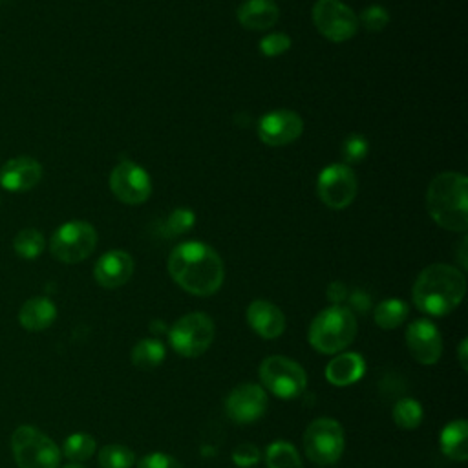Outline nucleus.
Instances as JSON below:
<instances>
[{
    "instance_id": "nucleus-37",
    "label": "nucleus",
    "mask_w": 468,
    "mask_h": 468,
    "mask_svg": "<svg viewBox=\"0 0 468 468\" xmlns=\"http://www.w3.org/2000/svg\"><path fill=\"white\" fill-rule=\"evenodd\" d=\"M349 305L360 313H366L371 307V298L364 291H355L349 296Z\"/></svg>"
},
{
    "instance_id": "nucleus-38",
    "label": "nucleus",
    "mask_w": 468,
    "mask_h": 468,
    "mask_svg": "<svg viewBox=\"0 0 468 468\" xmlns=\"http://www.w3.org/2000/svg\"><path fill=\"white\" fill-rule=\"evenodd\" d=\"M466 353H468V340L464 338V340L461 342V346H459V364H461V367H463V369H466V367H468Z\"/></svg>"
},
{
    "instance_id": "nucleus-23",
    "label": "nucleus",
    "mask_w": 468,
    "mask_h": 468,
    "mask_svg": "<svg viewBox=\"0 0 468 468\" xmlns=\"http://www.w3.org/2000/svg\"><path fill=\"white\" fill-rule=\"evenodd\" d=\"M166 356V351H165V346L161 340L157 338H143L139 340L133 349H132V362L135 367L143 369V371H150V369H155L157 366L163 364Z\"/></svg>"
},
{
    "instance_id": "nucleus-15",
    "label": "nucleus",
    "mask_w": 468,
    "mask_h": 468,
    "mask_svg": "<svg viewBox=\"0 0 468 468\" xmlns=\"http://www.w3.org/2000/svg\"><path fill=\"white\" fill-rule=\"evenodd\" d=\"M303 132L302 117L292 110H274L258 122V137L269 146H285L294 143Z\"/></svg>"
},
{
    "instance_id": "nucleus-19",
    "label": "nucleus",
    "mask_w": 468,
    "mask_h": 468,
    "mask_svg": "<svg viewBox=\"0 0 468 468\" xmlns=\"http://www.w3.org/2000/svg\"><path fill=\"white\" fill-rule=\"evenodd\" d=\"M366 371V362L362 355L346 351L338 353L327 366H325V378L329 384L344 388L349 384H355L356 380L362 378Z\"/></svg>"
},
{
    "instance_id": "nucleus-2",
    "label": "nucleus",
    "mask_w": 468,
    "mask_h": 468,
    "mask_svg": "<svg viewBox=\"0 0 468 468\" xmlns=\"http://www.w3.org/2000/svg\"><path fill=\"white\" fill-rule=\"evenodd\" d=\"M464 291L466 280L463 271L448 263H433L420 271L411 296L419 311L431 316H444L463 302Z\"/></svg>"
},
{
    "instance_id": "nucleus-20",
    "label": "nucleus",
    "mask_w": 468,
    "mask_h": 468,
    "mask_svg": "<svg viewBox=\"0 0 468 468\" xmlns=\"http://www.w3.org/2000/svg\"><path fill=\"white\" fill-rule=\"evenodd\" d=\"M278 16V5L272 0H245L238 7L239 24L250 31H263L272 27Z\"/></svg>"
},
{
    "instance_id": "nucleus-29",
    "label": "nucleus",
    "mask_w": 468,
    "mask_h": 468,
    "mask_svg": "<svg viewBox=\"0 0 468 468\" xmlns=\"http://www.w3.org/2000/svg\"><path fill=\"white\" fill-rule=\"evenodd\" d=\"M97 461H99L101 468H132L135 455L128 446L106 444L99 452Z\"/></svg>"
},
{
    "instance_id": "nucleus-3",
    "label": "nucleus",
    "mask_w": 468,
    "mask_h": 468,
    "mask_svg": "<svg viewBox=\"0 0 468 468\" xmlns=\"http://www.w3.org/2000/svg\"><path fill=\"white\" fill-rule=\"evenodd\" d=\"M426 210L442 229L464 232L468 229V179L459 172L435 176L426 192Z\"/></svg>"
},
{
    "instance_id": "nucleus-16",
    "label": "nucleus",
    "mask_w": 468,
    "mask_h": 468,
    "mask_svg": "<svg viewBox=\"0 0 468 468\" xmlns=\"http://www.w3.org/2000/svg\"><path fill=\"white\" fill-rule=\"evenodd\" d=\"M42 179V165L27 155L9 159L0 166V185L11 192H26Z\"/></svg>"
},
{
    "instance_id": "nucleus-7",
    "label": "nucleus",
    "mask_w": 468,
    "mask_h": 468,
    "mask_svg": "<svg viewBox=\"0 0 468 468\" xmlns=\"http://www.w3.org/2000/svg\"><path fill=\"white\" fill-rule=\"evenodd\" d=\"M258 375L267 391L285 400L300 397L307 386V375L303 367L298 362L280 355L267 356L260 364Z\"/></svg>"
},
{
    "instance_id": "nucleus-32",
    "label": "nucleus",
    "mask_w": 468,
    "mask_h": 468,
    "mask_svg": "<svg viewBox=\"0 0 468 468\" xmlns=\"http://www.w3.org/2000/svg\"><path fill=\"white\" fill-rule=\"evenodd\" d=\"M258 46H260V53L263 57H278V55H283L291 48V38L287 33L278 31V33L265 35Z\"/></svg>"
},
{
    "instance_id": "nucleus-8",
    "label": "nucleus",
    "mask_w": 468,
    "mask_h": 468,
    "mask_svg": "<svg viewBox=\"0 0 468 468\" xmlns=\"http://www.w3.org/2000/svg\"><path fill=\"white\" fill-rule=\"evenodd\" d=\"M214 333V322L208 314L188 313L168 329V340L176 353L194 358L203 355L210 347Z\"/></svg>"
},
{
    "instance_id": "nucleus-39",
    "label": "nucleus",
    "mask_w": 468,
    "mask_h": 468,
    "mask_svg": "<svg viewBox=\"0 0 468 468\" xmlns=\"http://www.w3.org/2000/svg\"><path fill=\"white\" fill-rule=\"evenodd\" d=\"M150 331H152V333H155V335L165 333V331L168 333V329L165 327V324H163V322H159V320H154V322L150 324Z\"/></svg>"
},
{
    "instance_id": "nucleus-30",
    "label": "nucleus",
    "mask_w": 468,
    "mask_h": 468,
    "mask_svg": "<svg viewBox=\"0 0 468 468\" xmlns=\"http://www.w3.org/2000/svg\"><path fill=\"white\" fill-rule=\"evenodd\" d=\"M367 150H369V144H367V139L362 133L347 135L342 143V157L346 161L344 165L362 161L367 155Z\"/></svg>"
},
{
    "instance_id": "nucleus-4",
    "label": "nucleus",
    "mask_w": 468,
    "mask_h": 468,
    "mask_svg": "<svg viewBox=\"0 0 468 468\" xmlns=\"http://www.w3.org/2000/svg\"><path fill=\"white\" fill-rule=\"evenodd\" d=\"M356 335V320L349 307L331 305L322 309L309 325V344L324 355L344 351Z\"/></svg>"
},
{
    "instance_id": "nucleus-12",
    "label": "nucleus",
    "mask_w": 468,
    "mask_h": 468,
    "mask_svg": "<svg viewBox=\"0 0 468 468\" xmlns=\"http://www.w3.org/2000/svg\"><path fill=\"white\" fill-rule=\"evenodd\" d=\"M113 196L126 205H139L150 197L152 181L148 172L133 161H121L110 176Z\"/></svg>"
},
{
    "instance_id": "nucleus-33",
    "label": "nucleus",
    "mask_w": 468,
    "mask_h": 468,
    "mask_svg": "<svg viewBox=\"0 0 468 468\" xmlns=\"http://www.w3.org/2000/svg\"><path fill=\"white\" fill-rule=\"evenodd\" d=\"M260 459H261V452L252 442H241L232 452V461L239 468H252L260 463Z\"/></svg>"
},
{
    "instance_id": "nucleus-35",
    "label": "nucleus",
    "mask_w": 468,
    "mask_h": 468,
    "mask_svg": "<svg viewBox=\"0 0 468 468\" xmlns=\"http://www.w3.org/2000/svg\"><path fill=\"white\" fill-rule=\"evenodd\" d=\"M137 468H183L179 461L165 452H150L143 455L137 463Z\"/></svg>"
},
{
    "instance_id": "nucleus-10",
    "label": "nucleus",
    "mask_w": 468,
    "mask_h": 468,
    "mask_svg": "<svg viewBox=\"0 0 468 468\" xmlns=\"http://www.w3.org/2000/svg\"><path fill=\"white\" fill-rule=\"evenodd\" d=\"M313 22L322 37L331 42H346L358 31V18L349 5L340 0H316Z\"/></svg>"
},
{
    "instance_id": "nucleus-14",
    "label": "nucleus",
    "mask_w": 468,
    "mask_h": 468,
    "mask_svg": "<svg viewBox=\"0 0 468 468\" xmlns=\"http://www.w3.org/2000/svg\"><path fill=\"white\" fill-rule=\"evenodd\" d=\"M406 347L419 364L431 366L442 355L441 331L433 322L417 318L406 327Z\"/></svg>"
},
{
    "instance_id": "nucleus-21",
    "label": "nucleus",
    "mask_w": 468,
    "mask_h": 468,
    "mask_svg": "<svg viewBox=\"0 0 468 468\" xmlns=\"http://www.w3.org/2000/svg\"><path fill=\"white\" fill-rule=\"evenodd\" d=\"M57 318L55 303L46 296H33L26 300L18 311V322L27 331H44Z\"/></svg>"
},
{
    "instance_id": "nucleus-26",
    "label": "nucleus",
    "mask_w": 468,
    "mask_h": 468,
    "mask_svg": "<svg viewBox=\"0 0 468 468\" xmlns=\"http://www.w3.org/2000/svg\"><path fill=\"white\" fill-rule=\"evenodd\" d=\"M393 420L402 430H415L420 426L424 411L419 400L411 397H402L393 406Z\"/></svg>"
},
{
    "instance_id": "nucleus-17",
    "label": "nucleus",
    "mask_w": 468,
    "mask_h": 468,
    "mask_svg": "<svg viewBox=\"0 0 468 468\" xmlns=\"http://www.w3.org/2000/svg\"><path fill=\"white\" fill-rule=\"evenodd\" d=\"M133 274V260L124 250H108L104 252L93 269L95 282L101 287L115 289L124 285Z\"/></svg>"
},
{
    "instance_id": "nucleus-1",
    "label": "nucleus",
    "mask_w": 468,
    "mask_h": 468,
    "mask_svg": "<svg viewBox=\"0 0 468 468\" xmlns=\"http://www.w3.org/2000/svg\"><path fill=\"white\" fill-rule=\"evenodd\" d=\"M168 272L181 289L196 296L214 294L225 278L223 260L201 241H185L172 249Z\"/></svg>"
},
{
    "instance_id": "nucleus-9",
    "label": "nucleus",
    "mask_w": 468,
    "mask_h": 468,
    "mask_svg": "<svg viewBox=\"0 0 468 468\" xmlns=\"http://www.w3.org/2000/svg\"><path fill=\"white\" fill-rule=\"evenodd\" d=\"M97 245V232L88 221L73 219L62 223L51 236L49 250L62 263H79L86 260Z\"/></svg>"
},
{
    "instance_id": "nucleus-18",
    "label": "nucleus",
    "mask_w": 468,
    "mask_h": 468,
    "mask_svg": "<svg viewBox=\"0 0 468 468\" xmlns=\"http://www.w3.org/2000/svg\"><path fill=\"white\" fill-rule=\"evenodd\" d=\"M247 324L250 329L267 340L278 338L285 331V316L278 305L267 300H254L247 307Z\"/></svg>"
},
{
    "instance_id": "nucleus-11",
    "label": "nucleus",
    "mask_w": 468,
    "mask_h": 468,
    "mask_svg": "<svg viewBox=\"0 0 468 468\" xmlns=\"http://www.w3.org/2000/svg\"><path fill=\"white\" fill-rule=\"evenodd\" d=\"M356 176L349 165L333 163L318 174L316 192L320 201L329 208L342 210L351 205L356 196Z\"/></svg>"
},
{
    "instance_id": "nucleus-22",
    "label": "nucleus",
    "mask_w": 468,
    "mask_h": 468,
    "mask_svg": "<svg viewBox=\"0 0 468 468\" xmlns=\"http://www.w3.org/2000/svg\"><path fill=\"white\" fill-rule=\"evenodd\" d=\"M441 452L452 461H466L468 457V422L464 419L450 420L439 435Z\"/></svg>"
},
{
    "instance_id": "nucleus-34",
    "label": "nucleus",
    "mask_w": 468,
    "mask_h": 468,
    "mask_svg": "<svg viewBox=\"0 0 468 468\" xmlns=\"http://www.w3.org/2000/svg\"><path fill=\"white\" fill-rule=\"evenodd\" d=\"M194 223H196V216L190 208H176L166 219V229L170 234H183L190 230Z\"/></svg>"
},
{
    "instance_id": "nucleus-13",
    "label": "nucleus",
    "mask_w": 468,
    "mask_h": 468,
    "mask_svg": "<svg viewBox=\"0 0 468 468\" xmlns=\"http://www.w3.org/2000/svg\"><path fill=\"white\" fill-rule=\"evenodd\" d=\"M267 410V393L261 386L245 382L236 386L225 399V411L236 424H252Z\"/></svg>"
},
{
    "instance_id": "nucleus-25",
    "label": "nucleus",
    "mask_w": 468,
    "mask_h": 468,
    "mask_svg": "<svg viewBox=\"0 0 468 468\" xmlns=\"http://www.w3.org/2000/svg\"><path fill=\"white\" fill-rule=\"evenodd\" d=\"M267 468H302V459L296 448L285 441H274L265 450Z\"/></svg>"
},
{
    "instance_id": "nucleus-27",
    "label": "nucleus",
    "mask_w": 468,
    "mask_h": 468,
    "mask_svg": "<svg viewBox=\"0 0 468 468\" xmlns=\"http://www.w3.org/2000/svg\"><path fill=\"white\" fill-rule=\"evenodd\" d=\"M44 245H46V239H44L42 232L37 230V229H31V227L22 229V230L15 236V239H13V249H15V252H16L20 258H24V260H35V258H38V256L42 254V250H44Z\"/></svg>"
},
{
    "instance_id": "nucleus-40",
    "label": "nucleus",
    "mask_w": 468,
    "mask_h": 468,
    "mask_svg": "<svg viewBox=\"0 0 468 468\" xmlns=\"http://www.w3.org/2000/svg\"><path fill=\"white\" fill-rule=\"evenodd\" d=\"M62 468H84L80 463H69V464H66V466H62Z\"/></svg>"
},
{
    "instance_id": "nucleus-36",
    "label": "nucleus",
    "mask_w": 468,
    "mask_h": 468,
    "mask_svg": "<svg viewBox=\"0 0 468 468\" xmlns=\"http://www.w3.org/2000/svg\"><path fill=\"white\" fill-rule=\"evenodd\" d=\"M327 300L329 302H333V305H342V302L347 298V287L342 283V282H331L329 285H327Z\"/></svg>"
},
{
    "instance_id": "nucleus-31",
    "label": "nucleus",
    "mask_w": 468,
    "mask_h": 468,
    "mask_svg": "<svg viewBox=\"0 0 468 468\" xmlns=\"http://www.w3.org/2000/svg\"><path fill=\"white\" fill-rule=\"evenodd\" d=\"M388 22H389V13L378 4L366 7L358 18V24H362L369 33L382 31L388 26Z\"/></svg>"
},
{
    "instance_id": "nucleus-28",
    "label": "nucleus",
    "mask_w": 468,
    "mask_h": 468,
    "mask_svg": "<svg viewBox=\"0 0 468 468\" xmlns=\"http://www.w3.org/2000/svg\"><path fill=\"white\" fill-rule=\"evenodd\" d=\"M95 448H97L95 439L90 433L77 431L64 439L60 453H64L73 463H80V461L90 459L95 453Z\"/></svg>"
},
{
    "instance_id": "nucleus-5",
    "label": "nucleus",
    "mask_w": 468,
    "mask_h": 468,
    "mask_svg": "<svg viewBox=\"0 0 468 468\" xmlns=\"http://www.w3.org/2000/svg\"><path fill=\"white\" fill-rule=\"evenodd\" d=\"M11 450L18 468H58L60 450L40 430L18 426L11 435Z\"/></svg>"
},
{
    "instance_id": "nucleus-24",
    "label": "nucleus",
    "mask_w": 468,
    "mask_h": 468,
    "mask_svg": "<svg viewBox=\"0 0 468 468\" xmlns=\"http://www.w3.org/2000/svg\"><path fill=\"white\" fill-rule=\"evenodd\" d=\"M408 303L400 298H388L375 307V324L382 329H395L408 318Z\"/></svg>"
},
{
    "instance_id": "nucleus-6",
    "label": "nucleus",
    "mask_w": 468,
    "mask_h": 468,
    "mask_svg": "<svg viewBox=\"0 0 468 468\" xmlns=\"http://www.w3.org/2000/svg\"><path fill=\"white\" fill-rule=\"evenodd\" d=\"M344 446V430L335 419H314L303 431V452L320 466L335 464L342 457Z\"/></svg>"
}]
</instances>
